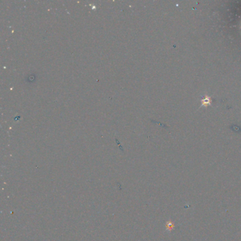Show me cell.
Returning a JSON list of instances; mask_svg holds the SVG:
<instances>
[{
    "label": "cell",
    "mask_w": 241,
    "mask_h": 241,
    "mask_svg": "<svg viewBox=\"0 0 241 241\" xmlns=\"http://www.w3.org/2000/svg\"><path fill=\"white\" fill-rule=\"evenodd\" d=\"M173 228H174V223L172 221H168L166 223V230L170 231L173 229Z\"/></svg>",
    "instance_id": "6da1fadb"
}]
</instances>
